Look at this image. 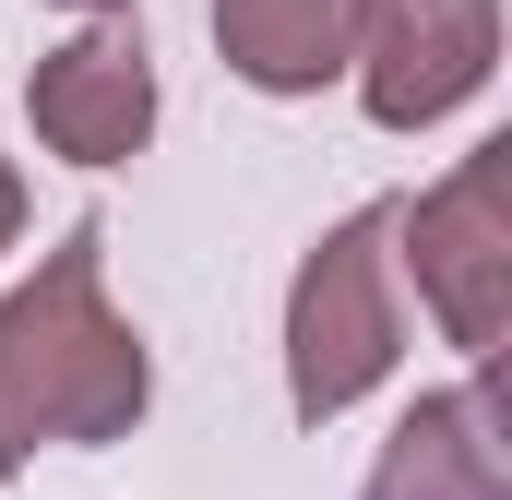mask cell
I'll list each match as a JSON object with an SVG mask.
<instances>
[{"label": "cell", "mask_w": 512, "mask_h": 500, "mask_svg": "<svg viewBox=\"0 0 512 500\" xmlns=\"http://www.w3.org/2000/svg\"><path fill=\"white\" fill-rule=\"evenodd\" d=\"M155 405V358L108 298V227L72 215L60 250L0 298V477L60 441H131Z\"/></svg>", "instance_id": "1"}, {"label": "cell", "mask_w": 512, "mask_h": 500, "mask_svg": "<svg viewBox=\"0 0 512 500\" xmlns=\"http://www.w3.org/2000/svg\"><path fill=\"white\" fill-rule=\"evenodd\" d=\"M405 358V298H393V203L334 215L286 274V405L298 429L358 417Z\"/></svg>", "instance_id": "2"}, {"label": "cell", "mask_w": 512, "mask_h": 500, "mask_svg": "<svg viewBox=\"0 0 512 500\" xmlns=\"http://www.w3.org/2000/svg\"><path fill=\"white\" fill-rule=\"evenodd\" d=\"M393 262L417 274L441 346H465V370H501V334H512V143L453 155L417 203H393Z\"/></svg>", "instance_id": "3"}, {"label": "cell", "mask_w": 512, "mask_h": 500, "mask_svg": "<svg viewBox=\"0 0 512 500\" xmlns=\"http://www.w3.org/2000/svg\"><path fill=\"white\" fill-rule=\"evenodd\" d=\"M501 72V0H358V108L382 131H429Z\"/></svg>", "instance_id": "4"}, {"label": "cell", "mask_w": 512, "mask_h": 500, "mask_svg": "<svg viewBox=\"0 0 512 500\" xmlns=\"http://www.w3.org/2000/svg\"><path fill=\"white\" fill-rule=\"evenodd\" d=\"M24 120L72 167H131L155 143V48L131 24H84L24 72Z\"/></svg>", "instance_id": "5"}, {"label": "cell", "mask_w": 512, "mask_h": 500, "mask_svg": "<svg viewBox=\"0 0 512 500\" xmlns=\"http://www.w3.org/2000/svg\"><path fill=\"white\" fill-rule=\"evenodd\" d=\"M358 500H512V417H501V370H465L453 393H417L393 417L382 465Z\"/></svg>", "instance_id": "6"}, {"label": "cell", "mask_w": 512, "mask_h": 500, "mask_svg": "<svg viewBox=\"0 0 512 500\" xmlns=\"http://www.w3.org/2000/svg\"><path fill=\"white\" fill-rule=\"evenodd\" d=\"M215 48L251 96H322L358 60V0H215Z\"/></svg>", "instance_id": "7"}, {"label": "cell", "mask_w": 512, "mask_h": 500, "mask_svg": "<svg viewBox=\"0 0 512 500\" xmlns=\"http://www.w3.org/2000/svg\"><path fill=\"white\" fill-rule=\"evenodd\" d=\"M24 215H36V203H24V167H12V155H0V250L24 239Z\"/></svg>", "instance_id": "8"}, {"label": "cell", "mask_w": 512, "mask_h": 500, "mask_svg": "<svg viewBox=\"0 0 512 500\" xmlns=\"http://www.w3.org/2000/svg\"><path fill=\"white\" fill-rule=\"evenodd\" d=\"M60 12H84V24H120V12H131V0H60Z\"/></svg>", "instance_id": "9"}]
</instances>
